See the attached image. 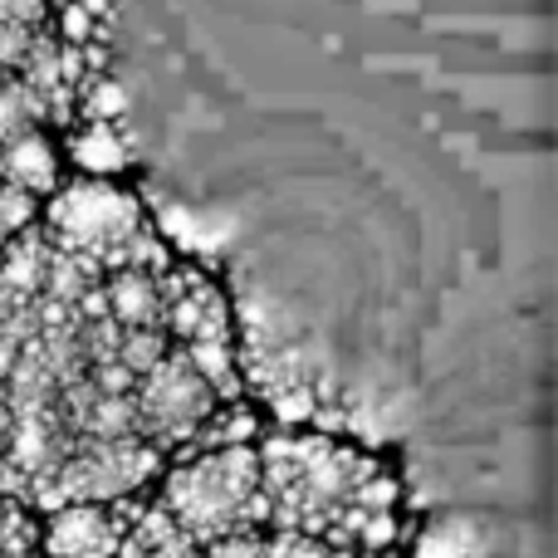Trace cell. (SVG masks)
I'll return each instance as SVG.
<instances>
[{
  "label": "cell",
  "mask_w": 558,
  "mask_h": 558,
  "mask_svg": "<svg viewBox=\"0 0 558 558\" xmlns=\"http://www.w3.org/2000/svg\"><path fill=\"white\" fill-rule=\"evenodd\" d=\"M167 471V456L153 451L143 436H118V441H74L49 481L35 485L29 510H59V505H113L137 495Z\"/></svg>",
  "instance_id": "3957f363"
},
{
  "label": "cell",
  "mask_w": 558,
  "mask_h": 558,
  "mask_svg": "<svg viewBox=\"0 0 558 558\" xmlns=\"http://www.w3.org/2000/svg\"><path fill=\"white\" fill-rule=\"evenodd\" d=\"M104 304L118 328H162V289H157V275H143V270L104 275Z\"/></svg>",
  "instance_id": "52a82bcc"
},
{
  "label": "cell",
  "mask_w": 558,
  "mask_h": 558,
  "mask_svg": "<svg viewBox=\"0 0 558 558\" xmlns=\"http://www.w3.org/2000/svg\"><path fill=\"white\" fill-rule=\"evenodd\" d=\"M192 554H196V539L153 500L123 530V544H118L113 558H192Z\"/></svg>",
  "instance_id": "ba28073f"
},
{
  "label": "cell",
  "mask_w": 558,
  "mask_h": 558,
  "mask_svg": "<svg viewBox=\"0 0 558 558\" xmlns=\"http://www.w3.org/2000/svg\"><path fill=\"white\" fill-rule=\"evenodd\" d=\"M211 407H216V392L202 383V373L186 363L182 348H167L162 363L137 377V387H133L137 436L162 456H172L177 446L192 441L196 426L211 416Z\"/></svg>",
  "instance_id": "5b68a950"
},
{
  "label": "cell",
  "mask_w": 558,
  "mask_h": 558,
  "mask_svg": "<svg viewBox=\"0 0 558 558\" xmlns=\"http://www.w3.org/2000/svg\"><path fill=\"white\" fill-rule=\"evenodd\" d=\"M49 118H45V104L20 84L15 74H0V147L15 143V137H29L39 133Z\"/></svg>",
  "instance_id": "8fae6325"
},
{
  "label": "cell",
  "mask_w": 558,
  "mask_h": 558,
  "mask_svg": "<svg viewBox=\"0 0 558 558\" xmlns=\"http://www.w3.org/2000/svg\"><path fill=\"white\" fill-rule=\"evenodd\" d=\"M39 554V524L29 520L25 505L0 500V558H35Z\"/></svg>",
  "instance_id": "5bb4252c"
},
{
  "label": "cell",
  "mask_w": 558,
  "mask_h": 558,
  "mask_svg": "<svg viewBox=\"0 0 558 558\" xmlns=\"http://www.w3.org/2000/svg\"><path fill=\"white\" fill-rule=\"evenodd\" d=\"M143 231L147 226H143L137 202L113 192V186L78 182V186H69V192H59L45 211V241L54 245V251L94 260L104 275L123 270L128 251H133V241Z\"/></svg>",
  "instance_id": "277c9868"
},
{
  "label": "cell",
  "mask_w": 558,
  "mask_h": 558,
  "mask_svg": "<svg viewBox=\"0 0 558 558\" xmlns=\"http://www.w3.org/2000/svg\"><path fill=\"white\" fill-rule=\"evenodd\" d=\"M353 558H383V554H353Z\"/></svg>",
  "instance_id": "d6986e66"
},
{
  "label": "cell",
  "mask_w": 558,
  "mask_h": 558,
  "mask_svg": "<svg viewBox=\"0 0 558 558\" xmlns=\"http://www.w3.org/2000/svg\"><path fill=\"white\" fill-rule=\"evenodd\" d=\"M377 465L324 436H279L260 451V490L270 500V530L324 534L353 505L357 485ZM265 530V534H270Z\"/></svg>",
  "instance_id": "6da1fadb"
},
{
  "label": "cell",
  "mask_w": 558,
  "mask_h": 558,
  "mask_svg": "<svg viewBox=\"0 0 558 558\" xmlns=\"http://www.w3.org/2000/svg\"><path fill=\"white\" fill-rule=\"evenodd\" d=\"M182 353L202 373V383L216 392V402H241L245 377H241V363H235V343H186Z\"/></svg>",
  "instance_id": "30bf717a"
},
{
  "label": "cell",
  "mask_w": 558,
  "mask_h": 558,
  "mask_svg": "<svg viewBox=\"0 0 558 558\" xmlns=\"http://www.w3.org/2000/svg\"><path fill=\"white\" fill-rule=\"evenodd\" d=\"M0 182L25 196L49 192V186H54V153H49L45 137L29 133V137H15V143L0 147Z\"/></svg>",
  "instance_id": "9c48e42d"
},
{
  "label": "cell",
  "mask_w": 558,
  "mask_h": 558,
  "mask_svg": "<svg viewBox=\"0 0 558 558\" xmlns=\"http://www.w3.org/2000/svg\"><path fill=\"white\" fill-rule=\"evenodd\" d=\"M206 558H265V530H235L221 539L202 544Z\"/></svg>",
  "instance_id": "e0dca14e"
},
{
  "label": "cell",
  "mask_w": 558,
  "mask_h": 558,
  "mask_svg": "<svg viewBox=\"0 0 558 558\" xmlns=\"http://www.w3.org/2000/svg\"><path fill=\"white\" fill-rule=\"evenodd\" d=\"M192 558H206V554H202V549H196V554H192Z\"/></svg>",
  "instance_id": "ffe728a7"
},
{
  "label": "cell",
  "mask_w": 558,
  "mask_h": 558,
  "mask_svg": "<svg viewBox=\"0 0 558 558\" xmlns=\"http://www.w3.org/2000/svg\"><path fill=\"white\" fill-rule=\"evenodd\" d=\"M74 153H78V162L98 167V172L123 167V143H118V128L113 123H88L84 133L74 137Z\"/></svg>",
  "instance_id": "9a60e30c"
},
{
  "label": "cell",
  "mask_w": 558,
  "mask_h": 558,
  "mask_svg": "<svg viewBox=\"0 0 558 558\" xmlns=\"http://www.w3.org/2000/svg\"><path fill=\"white\" fill-rule=\"evenodd\" d=\"M265 558H353L333 544H324L318 534H294V530H270L265 534Z\"/></svg>",
  "instance_id": "2e32d148"
},
{
  "label": "cell",
  "mask_w": 558,
  "mask_h": 558,
  "mask_svg": "<svg viewBox=\"0 0 558 558\" xmlns=\"http://www.w3.org/2000/svg\"><path fill=\"white\" fill-rule=\"evenodd\" d=\"M123 544V524L108 505H59L39 524V554L45 558H113Z\"/></svg>",
  "instance_id": "8992f818"
},
{
  "label": "cell",
  "mask_w": 558,
  "mask_h": 558,
  "mask_svg": "<svg viewBox=\"0 0 558 558\" xmlns=\"http://www.w3.org/2000/svg\"><path fill=\"white\" fill-rule=\"evenodd\" d=\"M113 0H59V45H104Z\"/></svg>",
  "instance_id": "7c38bea8"
},
{
  "label": "cell",
  "mask_w": 558,
  "mask_h": 558,
  "mask_svg": "<svg viewBox=\"0 0 558 558\" xmlns=\"http://www.w3.org/2000/svg\"><path fill=\"white\" fill-rule=\"evenodd\" d=\"M167 348H172V338H167L162 328H123V343H118V363H123L133 377H143V373H153V367L162 363Z\"/></svg>",
  "instance_id": "4fadbf2b"
},
{
  "label": "cell",
  "mask_w": 558,
  "mask_h": 558,
  "mask_svg": "<svg viewBox=\"0 0 558 558\" xmlns=\"http://www.w3.org/2000/svg\"><path fill=\"white\" fill-rule=\"evenodd\" d=\"M157 505L196 539V549L235 530H270V500L260 490V451L226 446L162 471Z\"/></svg>",
  "instance_id": "7a4b0ae2"
},
{
  "label": "cell",
  "mask_w": 558,
  "mask_h": 558,
  "mask_svg": "<svg viewBox=\"0 0 558 558\" xmlns=\"http://www.w3.org/2000/svg\"><path fill=\"white\" fill-rule=\"evenodd\" d=\"M10 426H15V416H10L5 392H0V456H5V446H10Z\"/></svg>",
  "instance_id": "ac0fdd59"
}]
</instances>
